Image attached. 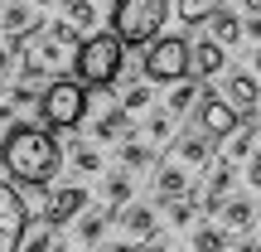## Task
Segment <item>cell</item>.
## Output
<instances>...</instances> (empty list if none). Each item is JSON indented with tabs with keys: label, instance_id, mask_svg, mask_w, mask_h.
Segmentation results:
<instances>
[{
	"label": "cell",
	"instance_id": "b9f144b4",
	"mask_svg": "<svg viewBox=\"0 0 261 252\" xmlns=\"http://www.w3.org/2000/svg\"><path fill=\"white\" fill-rule=\"evenodd\" d=\"M29 5H54V0H29Z\"/></svg>",
	"mask_w": 261,
	"mask_h": 252
},
{
	"label": "cell",
	"instance_id": "603a6c76",
	"mask_svg": "<svg viewBox=\"0 0 261 252\" xmlns=\"http://www.w3.org/2000/svg\"><path fill=\"white\" fill-rule=\"evenodd\" d=\"M58 5H63V19L77 34H92L97 29V0H58Z\"/></svg>",
	"mask_w": 261,
	"mask_h": 252
},
{
	"label": "cell",
	"instance_id": "ac0fdd59",
	"mask_svg": "<svg viewBox=\"0 0 261 252\" xmlns=\"http://www.w3.org/2000/svg\"><path fill=\"white\" fill-rule=\"evenodd\" d=\"M256 141H261V126H252V122H237V131L232 136H223V160H247L256 150Z\"/></svg>",
	"mask_w": 261,
	"mask_h": 252
},
{
	"label": "cell",
	"instance_id": "7c38bea8",
	"mask_svg": "<svg viewBox=\"0 0 261 252\" xmlns=\"http://www.w3.org/2000/svg\"><path fill=\"white\" fill-rule=\"evenodd\" d=\"M44 19H39V5H29V0H5L0 5V34L5 39H24L29 29H39Z\"/></svg>",
	"mask_w": 261,
	"mask_h": 252
},
{
	"label": "cell",
	"instance_id": "d590c367",
	"mask_svg": "<svg viewBox=\"0 0 261 252\" xmlns=\"http://www.w3.org/2000/svg\"><path fill=\"white\" fill-rule=\"evenodd\" d=\"M107 252H140V238H116V243H107Z\"/></svg>",
	"mask_w": 261,
	"mask_h": 252
},
{
	"label": "cell",
	"instance_id": "44dd1931",
	"mask_svg": "<svg viewBox=\"0 0 261 252\" xmlns=\"http://www.w3.org/2000/svg\"><path fill=\"white\" fill-rule=\"evenodd\" d=\"M121 228H126V238H145V233H155V228H160V218H155V209H150V204H126L121 209Z\"/></svg>",
	"mask_w": 261,
	"mask_h": 252
},
{
	"label": "cell",
	"instance_id": "7bdbcfd3",
	"mask_svg": "<svg viewBox=\"0 0 261 252\" xmlns=\"http://www.w3.org/2000/svg\"><path fill=\"white\" fill-rule=\"evenodd\" d=\"M256 243H261V233H256Z\"/></svg>",
	"mask_w": 261,
	"mask_h": 252
},
{
	"label": "cell",
	"instance_id": "9a60e30c",
	"mask_svg": "<svg viewBox=\"0 0 261 252\" xmlns=\"http://www.w3.org/2000/svg\"><path fill=\"white\" fill-rule=\"evenodd\" d=\"M218 223H223L227 233H247V228H256V199L227 194V199H223V209H218Z\"/></svg>",
	"mask_w": 261,
	"mask_h": 252
},
{
	"label": "cell",
	"instance_id": "9c48e42d",
	"mask_svg": "<svg viewBox=\"0 0 261 252\" xmlns=\"http://www.w3.org/2000/svg\"><path fill=\"white\" fill-rule=\"evenodd\" d=\"M237 122H242V112H237L227 97H198V131L203 136H213V141H223V136H232Z\"/></svg>",
	"mask_w": 261,
	"mask_h": 252
},
{
	"label": "cell",
	"instance_id": "4316f807",
	"mask_svg": "<svg viewBox=\"0 0 261 252\" xmlns=\"http://www.w3.org/2000/svg\"><path fill=\"white\" fill-rule=\"evenodd\" d=\"M145 131H150V146H160V141H174L179 117L169 112V107H155V112H150V122H145Z\"/></svg>",
	"mask_w": 261,
	"mask_h": 252
},
{
	"label": "cell",
	"instance_id": "8992f818",
	"mask_svg": "<svg viewBox=\"0 0 261 252\" xmlns=\"http://www.w3.org/2000/svg\"><path fill=\"white\" fill-rule=\"evenodd\" d=\"M24 228H29L24 199H19L15 185H5V179H0V252H19V243H24Z\"/></svg>",
	"mask_w": 261,
	"mask_h": 252
},
{
	"label": "cell",
	"instance_id": "e0dca14e",
	"mask_svg": "<svg viewBox=\"0 0 261 252\" xmlns=\"http://www.w3.org/2000/svg\"><path fill=\"white\" fill-rule=\"evenodd\" d=\"M203 25H208V39H218L223 49H232L237 39H242V15H232V10H223V5H218Z\"/></svg>",
	"mask_w": 261,
	"mask_h": 252
},
{
	"label": "cell",
	"instance_id": "6da1fadb",
	"mask_svg": "<svg viewBox=\"0 0 261 252\" xmlns=\"http://www.w3.org/2000/svg\"><path fill=\"white\" fill-rule=\"evenodd\" d=\"M0 160L19 185H54V175L63 170V146L44 126H15L10 136H0Z\"/></svg>",
	"mask_w": 261,
	"mask_h": 252
},
{
	"label": "cell",
	"instance_id": "4dcf8cb0",
	"mask_svg": "<svg viewBox=\"0 0 261 252\" xmlns=\"http://www.w3.org/2000/svg\"><path fill=\"white\" fill-rule=\"evenodd\" d=\"M5 97H10L15 107H34V102H39V87H34V83H15V87H5Z\"/></svg>",
	"mask_w": 261,
	"mask_h": 252
},
{
	"label": "cell",
	"instance_id": "7a4b0ae2",
	"mask_svg": "<svg viewBox=\"0 0 261 252\" xmlns=\"http://www.w3.org/2000/svg\"><path fill=\"white\" fill-rule=\"evenodd\" d=\"M126 73V44L112 34V29H92V34L77 44V58H73V78L97 93V87H116Z\"/></svg>",
	"mask_w": 261,
	"mask_h": 252
},
{
	"label": "cell",
	"instance_id": "60d3db41",
	"mask_svg": "<svg viewBox=\"0 0 261 252\" xmlns=\"http://www.w3.org/2000/svg\"><path fill=\"white\" fill-rule=\"evenodd\" d=\"M252 73L261 78V49H256V54H252Z\"/></svg>",
	"mask_w": 261,
	"mask_h": 252
},
{
	"label": "cell",
	"instance_id": "d4e9b609",
	"mask_svg": "<svg viewBox=\"0 0 261 252\" xmlns=\"http://www.w3.org/2000/svg\"><path fill=\"white\" fill-rule=\"evenodd\" d=\"M198 97H203V83H184V78H179V83L169 87L165 107H169L174 117H184V112H194V107H198Z\"/></svg>",
	"mask_w": 261,
	"mask_h": 252
},
{
	"label": "cell",
	"instance_id": "52a82bcc",
	"mask_svg": "<svg viewBox=\"0 0 261 252\" xmlns=\"http://www.w3.org/2000/svg\"><path fill=\"white\" fill-rule=\"evenodd\" d=\"M87 204H92V189L87 185H58L54 194H48V204H44V223L48 228H68Z\"/></svg>",
	"mask_w": 261,
	"mask_h": 252
},
{
	"label": "cell",
	"instance_id": "5b68a950",
	"mask_svg": "<svg viewBox=\"0 0 261 252\" xmlns=\"http://www.w3.org/2000/svg\"><path fill=\"white\" fill-rule=\"evenodd\" d=\"M140 78H150V83H179V78H189V39L155 34L145 58H140Z\"/></svg>",
	"mask_w": 261,
	"mask_h": 252
},
{
	"label": "cell",
	"instance_id": "277c9868",
	"mask_svg": "<svg viewBox=\"0 0 261 252\" xmlns=\"http://www.w3.org/2000/svg\"><path fill=\"white\" fill-rule=\"evenodd\" d=\"M39 112H44L48 131H77V122L87 117V87L73 83L68 73H58V83H48L39 93Z\"/></svg>",
	"mask_w": 261,
	"mask_h": 252
},
{
	"label": "cell",
	"instance_id": "ffe728a7",
	"mask_svg": "<svg viewBox=\"0 0 261 252\" xmlns=\"http://www.w3.org/2000/svg\"><path fill=\"white\" fill-rule=\"evenodd\" d=\"M102 199H107V214H121L130 199H136V185H130V175H126V170H112V175H107Z\"/></svg>",
	"mask_w": 261,
	"mask_h": 252
},
{
	"label": "cell",
	"instance_id": "ab89813d",
	"mask_svg": "<svg viewBox=\"0 0 261 252\" xmlns=\"http://www.w3.org/2000/svg\"><path fill=\"white\" fill-rule=\"evenodd\" d=\"M242 10L247 15H261V0H242Z\"/></svg>",
	"mask_w": 261,
	"mask_h": 252
},
{
	"label": "cell",
	"instance_id": "484cf974",
	"mask_svg": "<svg viewBox=\"0 0 261 252\" xmlns=\"http://www.w3.org/2000/svg\"><path fill=\"white\" fill-rule=\"evenodd\" d=\"M165 214H169V228H194L198 214H203V204H198L194 194H179V199H169V204H165Z\"/></svg>",
	"mask_w": 261,
	"mask_h": 252
},
{
	"label": "cell",
	"instance_id": "8d00e7d4",
	"mask_svg": "<svg viewBox=\"0 0 261 252\" xmlns=\"http://www.w3.org/2000/svg\"><path fill=\"white\" fill-rule=\"evenodd\" d=\"M140 252H174V247H169V238H155V233H150V243H140Z\"/></svg>",
	"mask_w": 261,
	"mask_h": 252
},
{
	"label": "cell",
	"instance_id": "3957f363",
	"mask_svg": "<svg viewBox=\"0 0 261 252\" xmlns=\"http://www.w3.org/2000/svg\"><path fill=\"white\" fill-rule=\"evenodd\" d=\"M165 19H169V0H116L112 34L126 49H136V44H150L165 29Z\"/></svg>",
	"mask_w": 261,
	"mask_h": 252
},
{
	"label": "cell",
	"instance_id": "ee69618b",
	"mask_svg": "<svg viewBox=\"0 0 261 252\" xmlns=\"http://www.w3.org/2000/svg\"><path fill=\"white\" fill-rule=\"evenodd\" d=\"M63 252H73V247H63Z\"/></svg>",
	"mask_w": 261,
	"mask_h": 252
},
{
	"label": "cell",
	"instance_id": "2e32d148",
	"mask_svg": "<svg viewBox=\"0 0 261 252\" xmlns=\"http://www.w3.org/2000/svg\"><path fill=\"white\" fill-rule=\"evenodd\" d=\"M107 223H112V214L87 204V209H83V214H77L68 228H73V238H77L83 247H97V243H107Z\"/></svg>",
	"mask_w": 261,
	"mask_h": 252
},
{
	"label": "cell",
	"instance_id": "f35d334b",
	"mask_svg": "<svg viewBox=\"0 0 261 252\" xmlns=\"http://www.w3.org/2000/svg\"><path fill=\"white\" fill-rule=\"evenodd\" d=\"M232 252H261V243H256V238H242V243H237Z\"/></svg>",
	"mask_w": 261,
	"mask_h": 252
},
{
	"label": "cell",
	"instance_id": "d6a6232c",
	"mask_svg": "<svg viewBox=\"0 0 261 252\" xmlns=\"http://www.w3.org/2000/svg\"><path fill=\"white\" fill-rule=\"evenodd\" d=\"M19 252H54V238H48V233H34V238L19 243Z\"/></svg>",
	"mask_w": 261,
	"mask_h": 252
},
{
	"label": "cell",
	"instance_id": "e575fe53",
	"mask_svg": "<svg viewBox=\"0 0 261 252\" xmlns=\"http://www.w3.org/2000/svg\"><path fill=\"white\" fill-rule=\"evenodd\" d=\"M10 68H15V49H10V39L0 44V78H10Z\"/></svg>",
	"mask_w": 261,
	"mask_h": 252
},
{
	"label": "cell",
	"instance_id": "d6986e66",
	"mask_svg": "<svg viewBox=\"0 0 261 252\" xmlns=\"http://www.w3.org/2000/svg\"><path fill=\"white\" fill-rule=\"evenodd\" d=\"M130 131H136V122H130L126 107H107V112L97 117L92 136H97V141H121V136H130Z\"/></svg>",
	"mask_w": 261,
	"mask_h": 252
},
{
	"label": "cell",
	"instance_id": "5bb4252c",
	"mask_svg": "<svg viewBox=\"0 0 261 252\" xmlns=\"http://www.w3.org/2000/svg\"><path fill=\"white\" fill-rule=\"evenodd\" d=\"M189 68H194L198 78H218L227 68V49L218 44V39H198V44H189Z\"/></svg>",
	"mask_w": 261,
	"mask_h": 252
},
{
	"label": "cell",
	"instance_id": "7402d4cb",
	"mask_svg": "<svg viewBox=\"0 0 261 252\" xmlns=\"http://www.w3.org/2000/svg\"><path fill=\"white\" fill-rule=\"evenodd\" d=\"M227 228L223 223H194V238H189V252H227Z\"/></svg>",
	"mask_w": 261,
	"mask_h": 252
},
{
	"label": "cell",
	"instance_id": "1f68e13d",
	"mask_svg": "<svg viewBox=\"0 0 261 252\" xmlns=\"http://www.w3.org/2000/svg\"><path fill=\"white\" fill-rule=\"evenodd\" d=\"M247 189H252V194H261V155H256V150L247 155Z\"/></svg>",
	"mask_w": 261,
	"mask_h": 252
},
{
	"label": "cell",
	"instance_id": "30bf717a",
	"mask_svg": "<svg viewBox=\"0 0 261 252\" xmlns=\"http://www.w3.org/2000/svg\"><path fill=\"white\" fill-rule=\"evenodd\" d=\"M169 160H179L184 170H208L213 165V136H203V131H174Z\"/></svg>",
	"mask_w": 261,
	"mask_h": 252
},
{
	"label": "cell",
	"instance_id": "f546056e",
	"mask_svg": "<svg viewBox=\"0 0 261 252\" xmlns=\"http://www.w3.org/2000/svg\"><path fill=\"white\" fill-rule=\"evenodd\" d=\"M19 199H24L29 218H44V204H48V185H24V189H19Z\"/></svg>",
	"mask_w": 261,
	"mask_h": 252
},
{
	"label": "cell",
	"instance_id": "f1b7e54d",
	"mask_svg": "<svg viewBox=\"0 0 261 252\" xmlns=\"http://www.w3.org/2000/svg\"><path fill=\"white\" fill-rule=\"evenodd\" d=\"M169 10H174L184 25H203V19L218 10V0H169Z\"/></svg>",
	"mask_w": 261,
	"mask_h": 252
},
{
	"label": "cell",
	"instance_id": "836d02e7",
	"mask_svg": "<svg viewBox=\"0 0 261 252\" xmlns=\"http://www.w3.org/2000/svg\"><path fill=\"white\" fill-rule=\"evenodd\" d=\"M242 39H256V44H261V15H247L242 19Z\"/></svg>",
	"mask_w": 261,
	"mask_h": 252
},
{
	"label": "cell",
	"instance_id": "74e56055",
	"mask_svg": "<svg viewBox=\"0 0 261 252\" xmlns=\"http://www.w3.org/2000/svg\"><path fill=\"white\" fill-rule=\"evenodd\" d=\"M5 122H15V102H10V97H0V126Z\"/></svg>",
	"mask_w": 261,
	"mask_h": 252
},
{
	"label": "cell",
	"instance_id": "83f0119b",
	"mask_svg": "<svg viewBox=\"0 0 261 252\" xmlns=\"http://www.w3.org/2000/svg\"><path fill=\"white\" fill-rule=\"evenodd\" d=\"M121 107H126L130 117H136V112H150V107H155V83H126Z\"/></svg>",
	"mask_w": 261,
	"mask_h": 252
},
{
	"label": "cell",
	"instance_id": "cb8c5ba5",
	"mask_svg": "<svg viewBox=\"0 0 261 252\" xmlns=\"http://www.w3.org/2000/svg\"><path fill=\"white\" fill-rule=\"evenodd\" d=\"M150 160H155V146H150V141L126 136V146H121V170H126V175H140V170H150Z\"/></svg>",
	"mask_w": 261,
	"mask_h": 252
},
{
	"label": "cell",
	"instance_id": "ba28073f",
	"mask_svg": "<svg viewBox=\"0 0 261 252\" xmlns=\"http://www.w3.org/2000/svg\"><path fill=\"white\" fill-rule=\"evenodd\" d=\"M218 78H223V73H218ZM218 97H227L242 117H252L261 107V78L252 73V68H227V78L218 83Z\"/></svg>",
	"mask_w": 261,
	"mask_h": 252
},
{
	"label": "cell",
	"instance_id": "f6af8a7d",
	"mask_svg": "<svg viewBox=\"0 0 261 252\" xmlns=\"http://www.w3.org/2000/svg\"><path fill=\"white\" fill-rule=\"evenodd\" d=\"M112 5H116V0H112Z\"/></svg>",
	"mask_w": 261,
	"mask_h": 252
},
{
	"label": "cell",
	"instance_id": "8fae6325",
	"mask_svg": "<svg viewBox=\"0 0 261 252\" xmlns=\"http://www.w3.org/2000/svg\"><path fill=\"white\" fill-rule=\"evenodd\" d=\"M232 179H237V165H232V160H223V155H218V160H213V170H208L203 199H198V204H203V214H218V209H223V199L232 194Z\"/></svg>",
	"mask_w": 261,
	"mask_h": 252
},
{
	"label": "cell",
	"instance_id": "4fadbf2b",
	"mask_svg": "<svg viewBox=\"0 0 261 252\" xmlns=\"http://www.w3.org/2000/svg\"><path fill=\"white\" fill-rule=\"evenodd\" d=\"M155 194H160V199H155L160 209H165L169 199H179V194H194V170H184L179 160L160 165V170H155Z\"/></svg>",
	"mask_w": 261,
	"mask_h": 252
}]
</instances>
